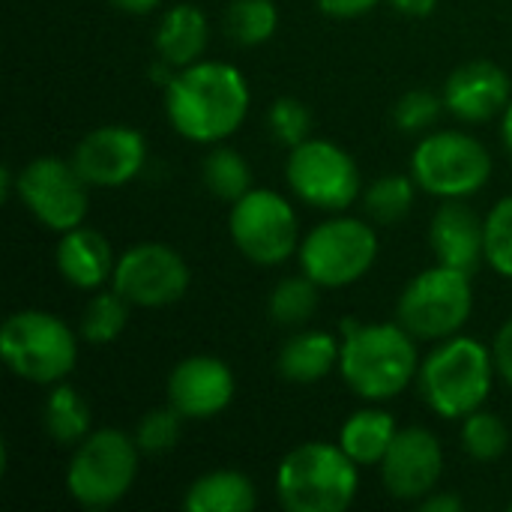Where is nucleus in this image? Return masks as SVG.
<instances>
[{
	"instance_id": "obj_1",
	"label": "nucleus",
	"mask_w": 512,
	"mask_h": 512,
	"mask_svg": "<svg viewBox=\"0 0 512 512\" xmlns=\"http://www.w3.org/2000/svg\"><path fill=\"white\" fill-rule=\"evenodd\" d=\"M252 105L246 75L231 63L198 60L183 66L165 84V114L177 135L195 144L231 138Z\"/></svg>"
},
{
	"instance_id": "obj_2",
	"label": "nucleus",
	"mask_w": 512,
	"mask_h": 512,
	"mask_svg": "<svg viewBox=\"0 0 512 512\" xmlns=\"http://www.w3.org/2000/svg\"><path fill=\"white\" fill-rule=\"evenodd\" d=\"M342 381L366 402H387L408 390L420 372L414 336L396 324H360L342 336Z\"/></svg>"
},
{
	"instance_id": "obj_3",
	"label": "nucleus",
	"mask_w": 512,
	"mask_h": 512,
	"mask_svg": "<svg viewBox=\"0 0 512 512\" xmlns=\"http://www.w3.org/2000/svg\"><path fill=\"white\" fill-rule=\"evenodd\" d=\"M495 354L471 336L438 342L420 363L417 384L426 405L444 420H465L480 411L495 384Z\"/></svg>"
},
{
	"instance_id": "obj_4",
	"label": "nucleus",
	"mask_w": 512,
	"mask_h": 512,
	"mask_svg": "<svg viewBox=\"0 0 512 512\" xmlns=\"http://www.w3.org/2000/svg\"><path fill=\"white\" fill-rule=\"evenodd\" d=\"M357 492L360 465L339 444H300L276 471V498L288 512H345Z\"/></svg>"
},
{
	"instance_id": "obj_5",
	"label": "nucleus",
	"mask_w": 512,
	"mask_h": 512,
	"mask_svg": "<svg viewBox=\"0 0 512 512\" xmlns=\"http://www.w3.org/2000/svg\"><path fill=\"white\" fill-rule=\"evenodd\" d=\"M0 357L12 375L30 384H60L78 363V339L63 318L21 309L0 327Z\"/></svg>"
},
{
	"instance_id": "obj_6",
	"label": "nucleus",
	"mask_w": 512,
	"mask_h": 512,
	"mask_svg": "<svg viewBox=\"0 0 512 512\" xmlns=\"http://www.w3.org/2000/svg\"><path fill=\"white\" fill-rule=\"evenodd\" d=\"M141 447L120 429L90 432L66 468V492L87 510H105L123 501L138 477Z\"/></svg>"
},
{
	"instance_id": "obj_7",
	"label": "nucleus",
	"mask_w": 512,
	"mask_h": 512,
	"mask_svg": "<svg viewBox=\"0 0 512 512\" xmlns=\"http://www.w3.org/2000/svg\"><path fill=\"white\" fill-rule=\"evenodd\" d=\"M474 312L471 273L435 264L417 273L399 297L396 321L423 342H444L468 324Z\"/></svg>"
},
{
	"instance_id": "obj_8",
	"label": "nucleus",
	"mask_w": 512,
	"mask_h": 512,
	"mask_svg": "<svg viewBox=\"0 0 512 512\" xmlns=\"http://www.w3.org/2000/svg\"><path fill=\"white\" fill-rule=\"evenodd\" d=\"M411 177L417 186L441 201L471 198L492 177V156L486 144L468 132H429L411 156Z\"/></svg>"
},
{
	"instance_id": "obj_9",
	"label": "nucleus",
	"mask_w": 512,
	"mask_h": 512,
	"mask_svg": "<svg viewBox=\"0 0 512 512\" xmlns=\"http://www.w3.org/2000/svg\"><path fill=\"white\" fill-rule=\"evenodd\" d=\"M300 273L321 288H345L360 282L378 261V234L369 222L336 216L315 225L297 249Z\"/></svg>"
},
{
	"instance_id": "obj_10",
	"label": "nucleus",
	"mask_w": 512,
	"mask_h": 512,
	"mask_svg": "<svg viewBox=\"0 0 512 512\" xmlns=\"http://www.w3.org/2000/svg\"><path fill=\"white\" fill-rule=\"evenodd\" d=\"M228 231L243 258L258 267H279L300 249V228L291 201L273 189H249L231 204Z\"/></svg>"
},
{
	"instance_id": "obj_11",
	"label": "nucleus",
	"mask_w": 512,
	"mask_h": 512,
	"mask_svg": "<svg viewBox=\"0 0 512 512\" xmlns=\"http://www.w3.org/2000/svg\"><path fill=\"white\" fill-rule=\"evenodd\" d=\"M285 180L300 201L330 213L348 210L360 195V168L354 156L327 138H306L291 147Z\"/></svg>"
},
{
	"instance_id": "obj_12",
	"label": "nucleus",
	"mask_w": 512,
	"mask_h": 512,
	"mask_svg": "<svg viewBox=\"0 0 512 512\" xmlns=\"http://www.w3.org/2000/svg\"><path fill=\"white\" fill-rule=\"evenodd\" d=\"M87 180L78 174L72 159L39 156L15 174V195L48 231H72L84 225L90 210Z\"/></svg>"
},
{
	"instance_id": "obj_13",
	"label": "nucleus",
	"mask_w": 512,
	"mask_h": 512,
	"mask_svg": "<svg viewBox=\"0 0 512 512\" xmlns=\"http://www.w3.org/2000/svg\"><path fill=\"white\" fill-rule=\"evenodd\" d=\"M186 261L165 243L129 246L111 276V288L138 309H162L177 303L189 291Z\"/></svg>"
},
{
	"instance_id": "obj_14",
	"label": "nucleus",
	"mask_w": 512,
	"mask_h": 512,
	"mask_svg": "<svg viewBox=\"0 0 512 512\" xmlns=\"http://www.w3.org/2000/svg\"><path fill=\"white\" fill-rule=\"evenodd\" d=\"M144 162H147L144 135L120 123L87 132L72 153V165L78 168V174L87 180L90 189L126 186L144 171Z\"/></svg>"
},
{
	"instance_id": "obj_15",
	"label": "nucleus",
	"mask_w": 512,
	"mask_h": 512,
	"mask_svg": "<svg viewBox=\"0 0 512 512\" xmlns=\"http://www.w3.org/2000/svg\"><path fill=\"white\" fill-rule=\"evenodd\" d=\"M441 474H444L441 441L423 426L399 429L396 441L381 459L384 489L396 501H423L438 489Z\"/></svg>"
},
{
	"instance_id": "obj_16",
	"label": "nucleus",
	"mask_w": 512,
	"mask_h": 512,
	"mask_svg": "<svg viewBox=\"0 0 512 512\" xmlns=\"http://www.w3.org/2000/svg\"><path fill=\"white\" fill-rule=\"evenodd\" d=\"M234 390L237 381L225 360L195 354L174 366L168 378V405L177 408L186 420H210L231 405Z\"/></svg>"
},
{
	"instance_id": "obj_17",
	"label": "nucleus",
	"mask_w": 512,
	"mask_h": 512,
	"mask_svg": "<svg viewBox=\"0 0 512 512\" xmlns=\"http://www.w3.org/2000/svg\"><path fill=\"white\" fill-rule=\"evenodd\" d=\"M444 108L462 123H486L510 105V75L492 60H468L444 84Z\"/></svg>"
},
{
	"instance_id": "obj_18",
	"label": "nucleus",
	"mask_w": 512,
	"mask_h": 512,
	"mask_svg": "<svg viewBox=\"0 0 512 512\" xmlns=\"http://www.w3.org/2000/svg\"><path fill=\"white\" fill-rule=\"evenodd\" d=\"M429 243L438 264L474 276L480 261H486V219H480L462 198H447L432 216Z\"/></svg>"
},
{
	"instance_id": "obj_19",
	"label": "nucleus",
	"mask_w": 512,
	"mask_h": 512,
	"mask_svg": "<svg viewBox=\"0 0 512 512\" xmlns=\"http://www.w3.org/2000/svg\"><path fill=\"white\" fill-rule=\"evenodd\" d=\"M114 252L111 243L93 231V228H72L60 234L57 243V270L63 276V282H69L78 291H96L105 282H111L114 276Z\"/></svg>"
},
{
	"instance_id": "obj_20",
	"label": "nucleus",
	"mask_w": 512,
	"mask_h": 512,
	"mask_svg": "<svg viewBox=\"0 0 512 512\" xmlns=\"http://www.w3.org/2000/svg\"><path fill=\"white\" fill-rule=\"evenodd\" d=\"M210 42V21L207 15L192 6V3H177L171 6L156 27V57L165 60L174 69L192 66L201 60Z\"/></svg>"
},
{
	"instance_id": "obj_21",
	"label": "nucleus",
	"mask_w": 512,
	"mask_h": 512,
	"mask_svg": "<svg viewBox=\"0 0 512 512\" xmlns=\"http://www.w3.org/2000/svg\"><path fill=\"white\" fill-rule=\"evenodd\" d=\"M339 354H342V342H336L333 333L300 330L282 345L276 357V369L285 381L315 384L339 366Z\"/></svg>"
},
{
	"instance_id": "obj_22",
	"label": "nucleus",
	"mask_w": 512,
	"mask_h": 512,
	"mask_svg": "<svg viewBox=\"0 0 512 512\" xmlns=\"http://www.w3.org/2000/svg\"><path fill=\"white\" fill-rule=\"evenodd\" d=\"M255 504V483L240 471H210L198 477L183 495L186 512H252Z\"/></svg>"
},
{
	"instance_id": "obj_23",
	"label": "nucleus",
	"mask_w": 512,
	"mask_h": 512,
	"mask_svg": "<svg viewBox=\"0 0 512 512\" xmlns=\"http://www.w3.org/2000/svg\"><path fill=\"white\" fill-rule=\"evenodd\" d=\"M399 435V426L396 420L387 414V411H378V408H366V411H357L351 414L345 423H342V432H339V447L360 465H381V459L387 456L390 444L396 441Z\"/></svg>"
},
{
	"instance_id": "obj_24",
	"label": "nucleus",
	"mask_w": 512,
	"mask_h": 512,
	"mask_svg": "<svg viewBox=\"0 0 512 512\" xmlns=\"http://www.w3.org/2000/svg\"><path fill=\"white\" fill-rule=\"evenodd\" d=\"M42 426L60 447H78L93 432L90 405L69 384H57L42 405Z\"/></svg>"
},
{
	"instance_id": "obj_25",
	"label": "nucleus",
	"mask_w": 512,
	"mask_h": 512,
	"mask_svg": "<svg viewBox=\"0 0 512 512\" xmlns=\"http://www.w3.org/2000/svg\"><path fill=\"white\" fill-rule=\"evenodd\" d=\"M279 30V9L273 0H231L225 9V33L234 45L255 48Z\"/></svg>"
},
{
	"instance_id": "obj_26",
	"label": "nucleus",
	"mask_w": 512,
	"mask_h": 512,
	"mask_svg": "<svg viewBox=\"0 0 512 512\" xmlns=\"http://www.w3.org/2000/svg\"><path fill=\"white\" fill-rule=\"evenodd\" d=\"M201 180L210 189V195L234 204L252 189V168L237 150L213 144V150L201 162Z\"/></svg>"
},
{
	"instance_id": "obj_27",
	"label": "nucleus",
	"mask_w": 512,
	"mask_h": 512,
	"mask_svg": "<svg viewBox=\"0 0 512 512\" xmlns=\"http://www.w3.org/2000/svg\"><path fill=\"white\" fill-rule=\"evenodd\" d=\"M417 195V180L408 174H384L378 177L366 192H363V207L366 216L378 225H396L402 222Z\"/></svg>"
},
{
	"instance_id": "obj_28",
	"label": "nucleus",
	"mask_w": 512,
	"mask_h": 512,
	"mask_svg": "<svg viewBox=\"0 0 512 512\" xmlns=\"http://www.w3.org/2000/svg\"><path fill=\"white\" fill-rule=\"evenodd\" d=\"M318 288L306 273L303 276H285L273 291H270V303L267 312L273 318V324L297 330L303 327L315 312H318Z\"/></svg>"
},
{
	"instance_id": "obj_29",
	"label": "nucleus",
	"mask_w": 512,
	"mask_h": 512,
	"mask_svg": "<svg viewBox=\"0 0 512 512\" xmlns=\"http://www.w3.org/2000/svg\"><path fill=\"white\" fill-rule=\"evenodd\" d=\"M129 300L111 291H96L81 312V339L90 345H111L129 321Z\"/></svg>"
},
{
	"instance_id": "obj_30",
	"label": "nucleus",
	"mask_w": 512,
	"mask_h": 512,
	"mask_svg": "<svg viewBox=\"0 0 512 512\" xmlns=\"http://www.w3.org/2000/svg\"><path fill=\"white\" fill-rule=\"evenodd\" d=\"M462 447L474 462H495L507 453L510 432L498 414L480 408L462 420Z\"/></svg>"
},
{
	"instance_id": "obj_31",
	"label": "nucleus",
	"mask_w": 512,
	"mask_h": 512,
	"mask_svg": "<svg viewBox=\"0 0 512 512\" xmlns=\"http://www.w3.org/2000/svg\"><path fill=\"white\" fill-rule=\"evenodd\" d=\"M183 414L177 408H156L150 414H144V420L135 429V444L141 447V453L147 456H162L168 450L177 447L180 435H183Z\"/></svg>"
},
{
	"instance_id": "obj_32",
	"label": "nucleus",
	"mask_w": 512,
	"mask_h": 512,
	"mask_svg": "<svg viewBox=\"0 0 512 512\" xmlns=\"http://www.w3.org/2000/svg\"><path fill=\"white\" fill-rule=\"evenodd\" d=\"M486 264L512 279V195L486 213Z\"/></svg>"
},
{
	"instance_id": "obj_33",
	"label": "nucleus",
	"mask_w": 512,
	"mask_h": 512,
	"mask_svg": "<svg viewBox=\"0 0 512 512\" xmlns=\"http://www.w3.org/2000/svg\"><path fill=\"white\" fill-rule=\"evenodd\" d=\"M267 123H270V132L279 144L285 147H297L309 138L312 132V111L306 108V102L294 99V96H279L273 105H270V114H267Z\"/></svg>"
},
{
	"instance_id": "obj_34",
	"label": "nucleus",
	"mask_w": 512,
	"mask_h": 512,
	"mask_svg": "<svg viewBox=\"0 0 512 512\" xmlns=\"http://www.w3.org/2000/svg\"><path fill=\"white\" fill-rule=\"evenodd\" d=\"M441 111H444V96L432 90H408L405 96H399L393 108V123L399 132L420 135L441 117Z\"/></svg>"
},
{
	"instance_id": "obj_35",
	"label": "nucleus",
	"mask_w": 512,
	"mask_h": 512,
	"mask_svg": "<svg viewBox=\"0 0 512 512\" xmlns=\"http://www.w3.org/2000/svg\"><path fill=\"white\" fill-rule=\"evenodd\" d=\"M318 9L330 18H360V15H369L381 0H315Z\"/></svg>"
},
{
	"instance_id": "obj_36",
	"label": "nucleus",
	"mask_w": 512,
	"mask_h": 512,
	"mask_svg": "<svg viewBox=\"0 0 512 512\" xmlns=\"http://www.w3.org/2000/svg\"><path fill=\"white\" fill-rule=\"evenodd\" d=\"M492 354H495V369H498V375L512 387V318L495 333Z\"/></svg>"
},
{
	"instance_id": "obj_37",
	"label": "nucleus",
	"mask_w": 512,
	"mask_h": 512,
	"mask_svg": "<svg viewBox=\"0 0 512 512\" xmlns=\"http://www.w3.org/2000/svg\"><path fill=\"white\" fill-rule=\"evenodd\" d=\"M420 510L423 512H462L465 510V501L453 492H432L420 501Z\"/></svg>"
},
{
	"instance_id": "obj_38",
	"label": "nucleus",
	"mask_w": 512,
	"mask_h": 512,
	"mask_svg": "<svg viewBox=\"0 0 512 512\" xmlns=\"http://www.w3.org/2000/svg\"><path fill=\"white\" fill-rule=\"evenodd\" d=\"M390 6L399 12V15H408V18H426L435 12L438 0H390Z\"/></svg>"
},
{
	"instance_id": "obj_39",
	"label": "nucleus",
	"mask_w": 512,
	"mask_h": 512,
	"mask_svg": "<svg viewBox=\"0 0 512 512\" xmlns=\"http://www.w3.org/2000/svg\"><path fill=\"white\" fill-rule=\"evenodd\" d=\"M117 9H123V12H129V15H147V12H153L162 0H111Z\"/></svg>"
},
{
	"instance_id": "obj_40",
	"label": "nucleus",
	"mask_w": 512,
	"mask_h": 512,
	"mask_svg": "<svg viewBox=\"0 0 512 512\" xmlns=\"http://www.w3.org/2000/svg\"><path fill=\"white\" fill-rule=\"evenodd\" d=\"M504 141H507V147H510L512 153V99L510 105L504 108Z\"/></svg>"
},
{
	"instance_id": "obj_41",
	"label": "nucleus",
	"mask_w": 512,
	"mask_h": 512,
	"mask_svg": "<svg viewBox=\"0 0 512 512\" xmlns=\"http://www.w3.org/2000/svg\"><path fill=\"white\" fill-rule=\"evenodd\" d=\"M510 512H512V504H510Z\"/></svg>"
}]
</instances>
